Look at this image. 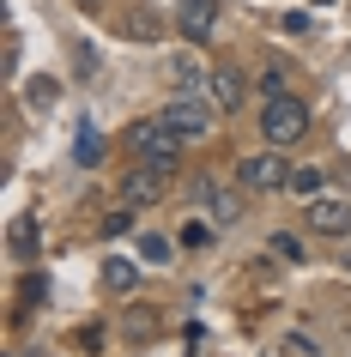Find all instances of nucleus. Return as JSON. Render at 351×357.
I'll use <instances>...</instances> for the list:
<instances>
[{
  "label": "nucleus",
  "instance_id": "nucleus-19",
  "mask_svg": "<svg viewBox=\"0 0 351 357\" xmlns=\"http://www.w3.org/2000/svg\"><path fill=\"white\" fill-rule=\"evenodd\" d=\"M206 243V225H182V248H200Z\"/></svg>",
  "mask_w": 351,
  "mask_h": 357
},
{
  "label": "nucleus",
  "instance_id": "nucleus-6",
  "mask_svg": "<svg viewBox=\"0 0 351 357\" xmlns=\"http://www.w3.org/2000/svg\"><path fill=\"white\" fill-rule=\"evenodd\" d=\"M242 182H248V188H285V182H291V164L278 158V146L255 151V158H242Z\"/></svg>",
  "mask_w": 351,
  "mask_h": 357
},
{
  "label": "nucleus",
  "instance_id": "nucleus-18",
  "mask_svg": "<svg viewBox=\"0 0 351 357\" xmlns=\"http://www.w3.org/2000/svg\"><path fill=\"white\" fill-rule=\"evenodd\" d=\"M267 248H273L278 261H303V243H297V236H285V230H278V236H273Z\"/></svg>",
  "mask_w": 351,
  "mask_h": 357
},
{
  "label": "nucleus",
  "instance_id": "nucleus-7",
  "mask_svg": "<svg viewBox=\"0 0 351 357\" xmlns=\"http://www.w3.org/2000/svg\"><path fill=\"white\" fill-rule=\"evenodd\" d=\"M242 91H248V79H242L237 67H212V73H206V103H212V109H237Z\"/></svg>",
  "mask_w": 351,
  "mask_h": 357
},
{
  "label": "nucleus",
  "instance_id": "nucleus-8",
  "mask_svg": "<svg viewBox=\"0 0 351 357\" xmlns=\"http://www.w3.org/2000/svg\"><path fill=\"white\" fill-rule=\"evenodd\" d=\"M218 24V0H182V37L188 43H206Z\"/></svg>",
  "mask_w": 351,
  "mask_h": 357
},
{
  "label": "nucleus",
  "instance_id": "nucleus-5",
  "mask_svg": "<svg viewBox=\"0 0 351 357\" xmlns=\"http://www.w3.org/2000/svg\"><path fill=\"white\" fill-rule=\"evenodd\" d=\"M303 218H309V230H321V236H345V230H351V206H345V200H333V194H309Z\"/></svg>",
  "mask_w": 351,
  "mask_h": 357
},
{
  "label": "nucleus",
  "instance_id": "nucleus-9",
  "mask_svg": "<svg viewBox=\"0 0 351 357\" xmlns=\"http://www.w3.org/2000/svg\"><path fill=\"white\" fill-rule=\"evenodd\" d=\"M37 236H43V225L31 212H19V218L6 225V248H13V255H37Z\"/></svg>",
  "mask_w": 351,
  "mask_h": 357
},
{
  "label": "nucleus",
  "instance_id": "nucleus-1",
  "mask_svg": "<svg viewBox=\"0 0 351 357\" xmlns=\"http://www.w3.org/2000/svg\"><path fill=\"white\" fill-rule=\"evenodd\" d=\"M128 146H133V158H140V164L164 169V176H176V164L188 158V139H182L176 128H170L164 115H151V121H140V128L128 133Z\"/></svg>",
  "mask_w": 351,
  "mask_h": 357
},
{
  "label": "nucleus",
  "instance_id": "nucleus-11",
  "mask_svg": "<svg viewBox=\"0 0 351 357\" xmlns=\"http://www.w3.org/2000/svg\"><path fill=\"white\" fill-rule=\"evenodd\" d=\"M73 164H85V169L103 164V133H97V128H79L73 133Z\"/></svg>",
  "mask_w": 351,
  "mask_h": 357
},
{
  "label": "nucleus",
  "instance_id": "nucleus-15",
  "mask_svg": "<svg viewBox=\"0 0 351 357\" xmlns=\"http://www.w3.org/2000/svg\"><path fill=\"white\" fill-rule=\"evenodd\" d=\"M291 188L297 194H321V169H315V164H297L291 169Z\"/></svg>",
  "mask_w": 351,
  "mask_h": 357
},
{
  "label": "nucleus",
  "instance_id": "nucleus-4",
  "mask_svg": "<svg viewBox=\"0 0 351 357\" xmlns=\"http://www.w3.org/2000/svg\"><path fill=\"white\" fill-rule=\"evenodd\" d=\"M164 188H170V176H164V169H151V164H133L128 176H121V200H128V206H158Z\"/></svg>",
  "mask_w": 351,
  "mask_h": 357
},
{
  "label": "nucleus",
  "instance_id": "nucleus-3",
  "mask_svg": "<svg viewBox=\"0 0 351 357\" xmlns=\"http://www.w3.org/2000/svg\"><path fill=\"white\" fill-rule=\"evenodd\" d=\"M158 115H164V121L182 133V139H206V128H212V103H200L194 91H188V97H170Z\"/></svg>",
  "mask_w": 351,
  "mask_h": 357
},
{
  "label": "nucleus",
  "instance_id": "nucleus-12",
  "mask_svg": "<svg viewBox=\"0 0 351 357\" xmlns=\"http://www.w3.org/2000/svg\"><path fill=\"white\" fill-rule=\"evenodd\" d=\"M206 73H212V67H200L194 55H176V61H170V79H176V85H188V91H194V79H206Z\"/></svg>",
  "mask_w": 351,
  "mask_h": 357
},
{
  "label": "nucleus",
  "instance_id": "nucleus-16",
  "mask_svg": "<svg viewBox=\"0 0 351 357\" xmlns=\"http://www.w3.org/2000/svg\"><path fill=\"white\" fill-rule=\"evenodd\" d=\"M140 255H146L151 266H170V261H176V255H170V243H164V236H140Z\"/></svg>",
  "mask_w": 351,
  "mask_h": 357
},
{
  "label": "nucleus",
  "instance_id": "nucleus-2",
  "mask_svg": "<svg viewBox=\"0 0 351 357\" xmlns=\"http://www.w3.org/2000/svg\"><path fill=\"white\" fill-rule=\"evenodd\" d=\"M260 133H267V146H297V139H303V133H309V109H303V103H297V97H267V109H260Z\"/></svg>",
  "mask_w": 351,
  "mask_h": 357
},
{
  "label": "nucleus",
  "instance_id": "nucleus-13",
  "mask_svg": "<svg viewBox=\"0 0 351 357\" xmlns=\"http://www.w3.org/2000/svg\"><path fill=\"white\" fill-rule=\"evenodd\" d=\"M237 218H242L237 194H212V225H237Z\"/></svg>",
  "mask_w": 351,
  "mask_h": 357
},
{
  "label": "nucleus",
  "instance_id": "nucleus-10",
  "mask_svg": "<svg viewBox=\"0 0 351 357\" xmlns=\"http://www.w3.org/2000/svg\"><path fill=\"white\" fill-rule=\"evenodd\" d=\"M133 279H140V266H133L128 255H110V261H103V291L121 297V291H133Z\"/></svg>",
  "mask_w": 351,
  "mask_h": 357
},
{
  "label": "nucleus",
  "instance_id": "nucleus-17",
  "mask_svg": "<svg viewBox=\"0 0 351 357\" xmlns=\"http://www.w3.org/2000/svg\"><path fill=\"white\" fill-rule=\"evenodd\" d=\"M24 97L43 109V103H55V97H61V85H55V79H31V85H24Z\"/></svg>",
  "mask_w": 351,
  "mask_h": 357
},
{
  "label": "nucleus",
  "instance_id": "nucleus-14",
  "mask_svg": "<svg viewBox=\"0 0 351 357\" xmlns=\"http://www.w3.org/2000/svg\"><path fill=\"white\" fill-rule=\"evenodd\" d=\"M128 230H133V206L121 200L115 212H103V236H128Z\"/></svg>",
  "mask_w": 351,
  "mask_h": 357
}]
</instances>
